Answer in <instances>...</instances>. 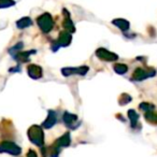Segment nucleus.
Instances as JSON below:
<instances>
[{"instance_id": "nucleus-1", "label": "nucleus", "mask_w": 157, "mask_h": 157, "mask_svg": "<svg viewBox=\"0 0 157 157\" xmlns=\"http://www.w3.org/2000/svg\"><path fill=\"white\" fill-rule=\"evenodd\" d=\"M28 137L30 139V141L33 143H35L36 145L41 146L43 144V140H44L43 131H42V129L39 126L31 127L28 130Z\"/></svg>"}, {"instance_id": "nucleus-2", "label": "nucleus", "mask_w": 157, "mask_h": 157, "mask_svg": "<svg viewBox=\"0 0 157 157\" xmlns=\"http://www.w3.org/2000/svg\"><path fill=\"white\" fill-rule=\"evenodd\" d=\"M156 74L153 68H148V69H144V68H137L132 74V80L133 81H143L147 78H153Z\"/></svg>"}, {"instance_id": "nucleus-3", "label": "nucleus", "mask_w": 157, "mask_h": 157, "mask_svg": "<svg viewBox=\"0 0 157 157\" xmlns=\"http://www.w3.org/2000/svg\"><path fill=\"white\" fill-rule=\"evenodd\" d=\"M0 153H7V154L13 155V156H18L22 153V150L20 146H17L13 142L6 141L0 144Z\"/></svg>"}, {"instance_id": "nucleus-4", "label": "nucleus", "mask_w": 157, "mask_h": 157, "mask_svg": "<svg viewBox=\"0 0 157 157\" xmlns=\"http://www.w3.org/2000/svg\"><path fill=\"white\" fill-rule=\"evenodd\" d=\"M38 24L43 33H50L53 28V18L48 13H44L38 18Z\"/></svg>"}, {"instance_id": "nucleus-5", "label": "nucleus", "mask_w": 157, "mask_h": 157, "mask_svg": "<svg viewBox=\"0 0 157 157\" xmlns=\"http://www.w3.org/2000/svg\"><path fill=\"white\" fill-rule=\"evenodd\" d=\"M90 68L87 66H82V67H67L61 69V73L63 74V76H70L73 74H80V75H85L88 72Z\"/></svg>"}, {"instance_id": "nucleus-6", "label": "nucleus", "mask_w": 157, "mask_h": 157, "mask_svg": "<svg viewBox=\"0 0 157 157\" xmlns=\"http://www.w3.org/2000/svg\"><path fill=\"white\" fill-rule=\"evenodd\" d=\"M96 56L98 57L99 59L105 60V61H114L118 59V56L115 53L110 52V51L105 50V48H98V50L96 51Z\"/></svg>"}, {"instance_id": "nucleus-7", "label": "nucleus", "mask_w": 157, "mask_h": 157, "mask_svg": "<svg viewBox=\"0 0 157 157\" xmlns=\"http://www.w3.org/2000/svg\"><path fill=\"white\" fill-rule=\"evenodd\" d=\"M71 40H72L71 33H67V31H61V33H59L57 43L59 44V46H68L71 43Z\"/></svg>"}, {"instance_id": "nucleus-8", "label": "nucleus", "mask_w": 157, "mask_h": 157, "mask_svg": "<svg viewBox=\"0 0 157 157\" xmlns=\"http://www.w3.org/2000/svg\"><path fill=\"white\" fill-rule=\"evenodd\" d=\"M63 122H65V124L67 125V126H69V127H72V125H73L74 123L78 121V116L74 115V114L69 113V112H65V113H63Z\"/></svg>"}, {"instance_id": "nucleus-9", "label": "nucleus", "mask_w": 157, "mask_h": 157, "mask_svg": "<svg viewBox=\"0 0 157 157\" xmlns=\"http://www.w3.org/2000/svg\"><path fill=\"white\" fill-rule=\"evenodd\" d=\"M56 113H55L54 111H50L48 112V118H46V121L44 122L43 126L45 127V128H51V127L53 126V125L56 124Z\"/></svg>"}, {"instance_id": "nucleus-10", "label": "nucleus", "mask_w": 157, "mask_h": 157, "mask_svg": "<svg viewBox=\"0 0 157 157\" xmlns=\"http://www.w3.org/2000/svg\"><path fill=\"white\" fill-rule=\"evenodd\" d=\"M112 23H113L116 27H118L122 31H127L129 29V22H127L126 20H123V18H116V20H114Z\"/></svg>"}, {"instance_id": "nucleus-11", "label": "nucleus", "mask_w": 157, "mask_h": 157, "mask_svg": "<svg viewBox=\"0 0 157 157\" xmlns=\"http://www.w3.org/2000/svg\"><path fill=\"white\" fill-rule=\"evenodd\" d=\"M28 73L30 74L31 78H41L42 70H41V68L38 67V66H30L28 69Z\"/></svg>"}, {"instance_id": "nucleus-12", "label": "nucleus", "mask_w": 157, "mask_h": 157, "mask_svg": "<svg viewBox=\"0 0 157 157\" xmlns=\"http://www.w3.org/2000/svg\"><path fill=\"white\" fill-rule=\"evenodd\" d=\"M63 28H65V31L71 33V35L74 33V31H75V27H74V24H73V22L70 20V18H66V20L63 21Z\"/></svg>"}, {"instance_id": "nucleus-13", "label": "nucleus", "mask_w": 157, "mask_h": 157, "mask_svg": "<svg viewBox=\"0 0 157 157\" xmlns=\"http://www.w3.org/2000/svg\"><path fill=\"white\" fill-rule=\"evenodd\" d=\"M70 143V135L69 133H65L60 139L57 140V146H68Z\"/></svg>"}, {"instance_id": "nucleus-14", "label": "nucleus", "mask_w": 157, "mask_h": 157, "mask_svg": "<svg viewBox=\"0 0 157 157\" xmlns=\"http://www.w3.org/2000/svg\"><path fill=\"white\" fill-rule=\"evenodd\" d=\"M113 68H114V71L118 74H125L128 71V67L126 65H124V63H116V65H114Z\"/></svg>"}, {"instance_id": "nucleus-15", "label": "nucleus", "mask_w": 157, "mask_h": 157, "mask_svg": "<svg viewBox=\"0 0 157 157\" xmlns=\"http://www.w3.org/2000/svg\"><path fill=\"white\" fill-rule=\"evenodd\" d=\"M128 116H129V118H130V121H131V126L135 127L136 125H137V123H138V118H139L138 113L135 111V110H129V111H128Z\"/></svg>"}, {"instance_id": "nucleus-16", "label": "nucleus", "mask_w": 157, "mask_h": 157, "mask_svg": "<svg viewBox=\"0 0 157 157\" xmlns=\"http://www.w3.org/2000/svg\"><path fill=\"white\" fill-rule=\"evenodd\" d=\"M145 118L147 122L152 123V124H157V114L153 111H148L145 114Z\"/></svg>"}, {"instance_id": "nucleus-17", "label": "nucleus", "mask_w": 157, "mask_h": 157, "mask_svg": "<svg viewBox=\"0 0 157 157\" xmlns=\"http://www.w3.org/2000/svg\"><path fill=\"white\" fill-rule=\"evenodd\" d=\"M131 101V97L129 96L128 94H122L120 96V98H118V102H120V105H127V103H129Z\"/></svg>"}, {"instance_id": "nucleus-18", "label": "nucleus", "mask_w": 157, "mask_h": 157, "mask_svg": "<svg viewBox=\"0 0 157 157\" xmlns=\"http://www.w3.org/2000/svg\"><path fill=\"white\" fill-rule=\"evenodd\" d=\"M139 108H140V110H142V111L148 112V111H153L154 105H151V103H148V102H142L141 105H139Z\"/></svg>"}, {"instance_id": "nucleus-19", "label": "nucleus", "mask_w": 157, "mask_h": 157, "mask_svg": "<svg viewBox=\"0 0 157 157\" xmlns=\"http://www.w3.org/2000/svg\"><path fill=\"white\" fill-rule=\"evenodd\" d=\"M27 157H37V154H36L35 151L30 150L28 153H27Z\"/></svg>"}]
</instances>
